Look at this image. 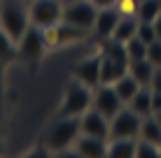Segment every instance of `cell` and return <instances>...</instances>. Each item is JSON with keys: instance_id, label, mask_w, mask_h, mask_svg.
<instances>
[{"instance_id": "6da1fadb", "label": "cell", "mask_w": 161, "mask_h": 158, "mask_svg": "<svg viewBox=\"0 0 161 158\" xmlns=\"http://www.w3.org/2000/svg\"><path fill=\"white\" fill-rule=\"evenodd\" d=\"M129 54L124 42H117L112 37L103 40L101 47V84H114L121 74L129 72Z\"/></svg>"}, {"instance_id": "7a4b0ae2", "label": "cell", "mask_w": 161, "mask_h": 158, "mask_svg": "<svg viewBox=\"0 0 161 158\" xmlns=\"http://www.w3.org/2000/svg\"><path fill=\"white\" fill-rule=\"evenodd\" d=\"M91 98H93V89H89L86 84L73 77L63 89V98H61L56 116H82L91 107Z\"/></svg>"}, {"instance_id": "3957f363", "label": "cell", "mask_w": 161, "mask_h": 158, "mask_svg": "<svg viewBox=\"0 0 161 158\" xmlns=\"http://www.w3.org/2000/svg\"><path fill=\"white\" fill-rule=\"evenodd\" d=\"M77 137H80V116H56V121L47 130L44 146L52 154H56L61 149L73 146Z\"/></svg>"}, {"instance_id": "277c9868", "label": "cell", "mask_w": 161, "mask_h": 158, "mask_svg": "<svg viewBox=\"0 0 161 158\" xmlns=\"http://www.w3.org/2000/svg\"><path fill=\"white\" fill-rule=\"evenodd\" d=\"M0 28L19 42V37L31 28L28 7H24L16 0H3L0 3Z\"/></svg>"}, {"instance_id": "5b68a950", "label": "cell", "mask_w": 161, "mask_h": 158, "mask_svg": "<svg viewBox=\"0 0 161 158\" xmlns=\"http://www.w3.org/2000/svg\"><path fill=\"white\" fill-rule=\"evenodd\" d=\"M31 26L47 30L61 23L63 19V0H31L28 3Z\"/></svg>"}, {"instance_id": "8992f818", "label": "cell", "mask_w": 161, "mask_h": 158, "mask_svg": "<svg viewBox=\"0 0 161 158\" xmlns=\"http://www.w3.org/2000/svg\"><path fill=\"white\" fill-rule=\"evenodd\" d=\"M96 16H98V7L91 0H70V3H63V19L61 21L91 33L93 23H96Z\"/></svg>"}, {"instance_id": "52a82bcc", "label": "cell", "mask_w": 161, "mask_h": 158, "mask_svg": "<svg viewBox=\"0 0 161 158\" xmlns=\"http://www.w3.org/2000/svg\"><path fill=\"white\" fill-rule=\"evenodd\" d=\"M47 49H49V42L44 30L37 26H31L16 42V56L24 58V61H37V58H42V54Z\"/></svg>"}, {"instance_id": "ba28073f", "label": "cell", "mask_w": 161, "mask_h": 158, "mask_svg": "<svg viewBox=\"0 0 161 158\" xmlns=\"http://www.w3.org/2000/svg\"><path fill=\"white\" fill-rule=\"evenodd\" d=\"M142 116L136 114L131 107H121V110L110 119V140L112 137H138L140 133Z\"/></svg>"}, {"instance_id": "9c48e42d", "label": "cell", "mask_w": 161, "mask_h": 158, "mask_svg": "<svg viewBox=\"0 0 161 158\" xmlns=\"http://www.w3.org/2000/svg\"><path fill=\"white\" fill-rule=\"evenodd\" d=\"M91 107H93V110H98L103 116L112 119L114 114H117L121 107H124V100L117 95V91H114L112 84H98L96 89H93Z\"/></svg>"}, {"instance_id": "30bf717a", "label": "cell", "mask_w": 161, "mask_h": 158, "mask_svg": "<svg viewBox=\"0 0 161 158\" xmlns=\"http://www.w3.org/2000/svg\"><path fill=\"white\" fill-rule=\"evenodd\" d=\"M73 77L80 79L82 84H86L89 89H96L101 84V51L77 61L73 65Z\"/></svg>"}, {"instance_id": "8fae6325", "label": "cell", "mask_w": 161, "mask_h": 158, "mask_svg": "<svg viewBox=\"0 0 161 158\" xmlns=\"http://www.w3.org/2000/svg\"><path fill=\"white\" fill-rule=\"evenodd\" d=\"M44 35H47L49 47H65V44H73V42L84 40V37L89 35V30L77 28V26H73V23L61 21V23L54 26V28H47V30H44Z\"/></svg>"}, {"instance_id": "7c38bea8", "label": "cell", "mask_w": 161, "mask_h": 158, "mask_svg": "<svg viewBox=\"0 0 161 158\" xmlns=\"http://www.w3.org/2000/svg\"><path fill=\"white\" fill-rule=\"evenodd\" d=\"M80 133L82 135H93V137L110 140V119L103 116L98 110L89 107L80 116Z\"/></svg>"}, {"instance_id": "4fadbf2b", "label": "cell", "mask_w": 161, "mask_h": 158, "mask_svg": "<svg viewBox=\"0 0 161 158\" xmlns=\"http://www.w3.org/2000/svg\"><path fill=\"white\" fill-rule=\"evenodd\" d=\"M119 16H121L119 5H112V7H101V9H98V16H96V23H93L91 33L98 37V40H108V37H112L114 26H117Z\"/></svg>"}, {"instance_id": "5bb4252c", "label": "cell", "mask_w": 161, "mask_h": 158, "mask_svg": "<svg viewBox=\"0 0 161 158\" xmlns=\"http://www.w3.org/2000/svg\"><path fill=\"white\" fill-rule=\"evenodd\" d=\"M73 149L77 151V158H105L108 156V140L80 133V137L75 140Z\"/></svg>"}, {"instance_id": "9a60e30c", "label": "cell", "mask_w": 161, "mask_h": 158, "mask_svg": "<svg viewBox=\"0 0 161 158\" xmlns=\"http://www.w3.org/2000/svg\"><path fill=\"white\" fill-rule=\"evenodd\" d=\"M138 23H140V19H138L136 12H121L117 26H114V33H112V40L117 42H126L131 40L133 35H136L138 30Z\"/></svg>"}, {"instance_id": "2e32d148", "label": "cell", "mask_w": 161, "mask_h": 158, "mask_svg": "<svg viewBox=\"0 0 161 158\" xmlns=\"http://www.w3.org/2000/svg\"><path fill=\"white\" fill-rule=\"evenodd\" d=\"M138 137H112L108 140V158H136Z\"/></svg>"}, {"instance_id": "e0dca14e", "label": "cell", "mask_w": 161, "mask_h": 158, "mask_svg": "<svg viewBox=\"0 0 161 158\" xmlns=\"http://www.w3.org/2000/svg\"><path fill=\"white\" fill-rule=\"evenodd\" d=\"M126 107H131V110L136 114H140L142 119L149 116V114H152V89H149V86H140L138 93L126 102Z\"/></svg>"}, {"instance_id": "ac0fdd59", "label": "cell", "mask_w": 161, "mask_h": 158, "mask_svg": "<svg viewBox=\"0 0 161 158\" xmlns=\"http://www.w3.org/2000/svg\"><path fill=\"white\" fill-rule=\"evenodd\" d=\"M154 63L149 61V58H140V61H131L129 63V72L133 77L138 79V84L140 86H149V81L154 77Z\"/></svg>"}, {"instance_id": "d6986e66", "label": "cell", "mask_w": 161, "mask_h": 158, "mask_svg": "<svg viewBox=\"0 0 161 158\" xmlns=\"http://www.w3.org/2000/svg\"><path fill=\"white\" fill-rule=\"evenodd\" d=\"M112 86H114V91H117V95L121 98V100H124V105H126V102H129V100H131V98L136 95V93H138V89H140V84H138V79L133 77L131 72L121 74V77H119L117 81H114Z\"/></svg>"}, {"instance_id": "ffe728a7", "label": "cell", "mask_w": 161, "mask_h": 158, "mask_svg": "<svg viewBox=\"0 0 161 158\" xmlns=\"http://www.w3.org/2000/svg\"><path fill=\"white\" fill-rule=\"evenodd\" d=\"M138 137H140V140H147V142H154V144H161V123L154 119V114H149V116L142 119Z\"/></svg>"}, {"instance_id": "44dd1931", "label": "cell", "mask_w": 161, "mask_h": 158, "mask_svg": "<svg viewBox=\"0 0 161 158\" xmlns=\"http://www.w3.org/2000/svg\"><path fill=\"white\" fill-rule=\"evenodd\" d=\"M136 14H138V19H140V21H154L161 14L159 0H138Z\"/></svg>"}, {"instance_id": "7402d4cb", "label": "cell", "mask_w": 161, "mask_h": 158, "mask_svg": "<svg viewBox=\"0 0 161 158\" xmlns=\"http://www.w3.org/2000/svg\"><path fill=\"white\" fill-rule=\"evenodd\" d=\"M126 54H129V61H140V58H147V42H142L138 35H133L131 40L124 42Z\"/></svg>"}, {"instance_id": "603a6c76", "label": "cell", "mask_w": 161, "mask_h": 158, "mask_svg": "<svg viewBox=\"0 0 161 158\" xmlns=\"http://www.w3.org/2000/svg\"><path fill=\"white\" fill-rule=\"evenodd\" d=\"M16 56V40L0 28V63H7Z\"/></svg>"}, {"instance_id": "cb8c5ba5", "label": "cell", "mask_w": 161, "mask_h": 158, "mask_svg": "<svg viewBox=\"0 0 161 158\" xmlns=\"http://www.w3.org/2000/svg\"><path fill=\"white\" fill-rule=\"evenodd\" d=\"M136 158H159V144L147 142V140H140V137H138Z\"/></svg>"}, {"instance_id": "d4e9b609", "label": "cell", "mask_w": 161, "mask_h": 158, "mask_svg": "<svg viewBox=\"0 0 161 158\" xmlns=\"http://www.w3.org/2000/svg\"><path fill=\"white\" fill-rule=\"evenodd\" d=\"M136 35L140 37L142 42H154L157 40V33H154V23L152 21H140V23H138V30H136Z\"/></svg>"}, {"instance_id": "484cf974", "label": "cell", "mask_w": 161, "mask_h": 158, "mask_svg": "<svg viewBox=\"0 0 161 158\" xmlns=\"http://www.w3.org/2000/svg\"><path fill=\"white\" fill-rule=\"evenodd\" d=\"M147 58L154 63V68H161V40H154L147 44Z\"/></svg>"}, {"instance_id": "4316f807", "label": "cell", "mask_w": 161, "mask_h": 158, "mask_svg": "<svg viewBox=\"0 0 161 158\" xmlns=\"http://www.w3.org/2000/svg\"><path fill=\"white\" fill-rule=\"evenodd\" d=\"M149 89L157 91V93H161V68L154 70V77H152V81H149Z\"/></svg>"}, {"instance_id": "83f0119b", "label": "cell", "mask_w": 161, "mask_h": 158, "mask_svg": "<svg viewBox=\"0 0 161 158\" xmlns=\"http://www.w3.org/2000/svg\"><path fill=\"white\" fill-rule=\"evenodd\" d=\"M154 112H161V93L152 91V114Z\"/></svg>"}, {"instance_id": "f1b7e54d", "label": "cell", "mask_w": 161, "mask_h": 158, "mask_svg": "<svg viewBox=\"0 0 161 158\" xmlns=\"http://www.w3.org/2000/svg\"><path fill=\"white\" fill-rule=\"evenodd\" d=\"M91 3L96 5L98 9H101V7H112V5H117L119 0H91Z\"/></svg>"}, {"instance_id": "f546056e", "label": "cell", "mask_w": 161, "mask_h": 158, "mask_svg": "<svg viewBox=\"0 0 161 158\" xmlns=\"http://www.w3.org/2000/svg\"><path fill=\"white\" fill-rule=\"evenodd\" d=\"M152 23H154V33H157V40H161V14L152 21Z\"/></svg>"}, {"instance_id": "4dcf8cb0", "label": "cell", "mask_w": 161, "mask_h": 158, "mask_svg": "<svg viewBox=\"0 0 161 158\" xmlns=\"http://www.w3.org/2000/svg\"><path fill=\"white\" fill-rule=\"evenodd\" d=\"M154 119H157V121L161 123V112H154Z\"/></svg>"}, {"instance_id": "1f68e13d", "label": "cell", "mask_w": 161, "mask_h": 158, "mask_svg": "<svg viewBox=\"0 0 161 158\" xmlns=\"http://www.w3.org/2000/svg\"><path fill=\"white\" fill-rule=\"evenodd\" d=\"M0 119H3V95H0Z\"/></svg>"}, {"instance_id": "d6a6232c", "label": "cell", "mask_w": 161, "mask_h": 158, "mask_svg": "<svg viewBox=\"0 0 161 158\" xmlns=\"http://www.w3.org/2000/svg\"><path fill=\"white\" fill-rule=\"evenodd\" d=\"M159 158H161V144H159Z\"/></svg>"}, {"instance_id": "836d02e7", "label": "cell", "mask_w": 161, "mask_h": 158, "mask_svg": "<svg viewBox=\"0 0 161 158\" xmlns=\"http://www.w3.org/2000/svg\"><path fill=\"white\" fill-rule=\"evenodd\" d=\"M159 9H161V0H159Z\"/></svg>"}, {"instance_id": "e575fe53", "label": "cell", "mask_w": 161, "mask_h": 158, "mask_svg": "<svg viewBox=\"0 0 161 158\" xmlns=\"http://www.w3.org/2000/svg\"><path fill=\"white\" fill-rule=\"evenodd\" d=\"M63 3H70V0H63Z\"/></svg>"}, {"instance_id": "d590c367", "label": "cell", "mask_w": 161, "mask_h": 158, "mask_svg": "<svg viewBox=\"0 0 161 158\" xmlns=\"http://www.w3.org/2000/svg\"><path fill=\"white\" fill-rule=\"evenodd\" d=\"M0 3H3V0H0Z\"/></svg>"}]
</instances>
